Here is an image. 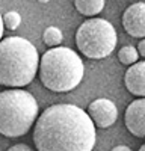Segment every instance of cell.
I'll return each instance as SVG.
<instances>
[{
  "label": "cell",
  "mask_w": 145,
  "mask_h": 151,
  "mask_svg": "<svg viewBox=\"0 0 145 151\" xmlns=\"http://www.w3.org/2000/svg\"><path fill=\"white\" fill-rule=\"evenodd\" d=\"M33 144L36 151H92L95 125L76 104H53L36 118Z\"/></svg>",
  "instance_id": "cell-1"
},
{
  "label": "cell",
  "mask_w": 145,
  "mask_h": 151,
  "mask_svg": "<svg viewBox=\"0 0 145 151\" xmlns=\"http://www.w3.org/2000/svg\"><path fill=\"white\" fill-rule=\"evenodd\" d=\"M116 30L104 18H89L80 24L76 32V44L89 59H103L116 47Z\"/></svg>",
  "instance_id": "cell-5"
},
{
  "label": "cell",
  "mask_w": 145,
  "mask_h": 151,
  "mask_svg": "<svg viewBox=\"0 0 145 151\" xmlns=\"http://www.w3.org/2000/svg\"><path fill=\"white\" fill-rule=\"evenodd\" d=\"M42 38H44L45 45H48L50 48H55V47H59V44L62 42L64 35H62V32H60L56 26H50V27H47L44 30Z\"/></svg>",
  "instance_id": "cell-11"
},
{
  "label": "cell",
  "mask_w": 145,
  "mask_h": 151,
  "mask_svg": "<svg viewBox=\"0 0 145 151\" xmlns=\"http://www.w3.org/2000/svg\"><path fill=\"white\" fill-rule=\"evenodd\" d=\"M39 107L35 97L24 89L0 92V134L6 137L24 136L35 124Z\"/></svg>",
  "instance_id": "cell-4"
},
{
  "label": "cell",
  "mask_w": 145,
  "mask_h": 151,
  "mask_svg": "<svg viewBox=\"0 0 145 151\" xmlns=\"http://www.w3.org/2000/svg\"><path fill=\"white\" fill-rule=\"evenodd\" d=\"M39 65L35 45L21 36H9L0 41V85L21 88L29 85Z\"/></svg>",
  "instance_id": "cell-2"
},
{
  "label": "cell",
  "mask_w": 145,
  "mask_h": 151,
  "mask_svg": "<svg viewBox=\"0 0 145 151\" xmlns=\"http://www.w3.org/2000/svg\"><path fill=\"white\" fill-rule=\"evenodd\" d=\"M139 151H145V144H144V145H142V147L139 148Z\"/></svg>",
  "instance_id": "cell-18"
},
{
  "label": "cell",
  "mask_w": 145,
  "mask_h": 151,
  "mask_svg": "<svg viewBox=\"0 0 145 151\" xmlns=\"http://www.w3.org/2000/svg\"><path fill=\"white\" fill-rule=\"evenodd\" d=\"M127 130L136 137H145V98L131 101L124 113Z\"/></svg>",
  "instance_id": "cell-8"
},
{
  "label": "cell",
  "mask_w": 145,
  "mask_h": 151,
  "mask_svg": "<svg viewBox=\"0 0 145 151\" xmlns=\"http://www.w3.org/2000/svg\"><path fill=\"white\" fill-rule=\"evenodd\" d=\"M111 151H131V148H128V147H126V145H118V147L112 148Z\"/></svg>",
  "instance_id": "cell-16"
},
{
  "label": "cell",
  "mask_w": 145,
  "mask_h": 151,
  "mask_svg": "<svg viewBox=\"0 0 145 151\" xmlns=\"http://www.w3.org/2000/svg\"><path fill=\"white\" fill-rule=\"evenodd\" d=\"M124 30L135 38H145V3H133L123 14Z\"/></svg>",
  "instance_id": "cell-7"
},
{
  "label": "cell",
  "mask_w": 145,
  "mask_h": 151,
  "mask_svg": "<svg viewBox=\"0 0 145 151\" xmlns=\"http://www.w3.org/2000/svg\"><path fill=\"white\" fill-rule=\"evenodd\" d=\"M3 27H8L9 30H15L21 24V15L17 11H8L5 15H2Z\"/></svg>",
  "instance_id": "cell-13"
},
{
  "label": "cell",
  "mask_w": 145,
  "mask_h": 151,
  "mask_svg": "<svg viewBox=\"0 0 145 151\" xmlns=\"http://www.w3.org/2000/svg\"><path fill=\"white\" fill-rule=\"evenodd\" d=\"M118 59H119L121 64H124V65H133V64H136L138 59H139L138 50L135 47H131V45H126V47H123L118 52Z\"/></svg>",
  "instance_id": "cell-12"
},
{
  "label": "cell",
  "mask_w": 145,
  "mask_h": 151,
  "mask_svg": "<svg viewBox=\"0 0 145 151\" xmlns=\"http://www.w3.org/2000/svg\"><path fill=\"white\" fill-rule=\"evenodd\" d=\"M104 3L106 2H103V0H76L74 6L82 15L94 17V15L100 14V12L103 11Z\"/></svg>",
  "instance_id": "cell-10"
},
{
  "label": "cell",
  "mask_w": 145,
  "mask_h": 151,
  "mask_svg": "<svg viewBox=\"0 0 145 151\" xmlns=\"http://www.w3.org/2000/svg\"><path fill=\"white\" fill-rule=\"evenodd\" d=\"M38 73L47 89L53 92H70L82 82L85 65L74 50L59 45L47 50L41 56Z\"/></svg>",
  "instance_id": "cell-3"
},
{
  "label": "cell",
  "mask_w": 145,
  "mask_h": 151,
  "mask_svg": "<svg viewBox=\"0 0 145 151\" xmlns=\"http://www.w3.org/2000/svg\"><path fill=\"white\" fill-rule=\"evenodd\" d=\"M6 151H35V150L30 148L27 144H15V145L9 147Z\"/></svg>",
  "instance_id": "cell-14"
},
{
  "label": "cell",
  "mask_w": 145,
  "mask_h": 151,
  "mask_svg": "<svg viewBox=\"0 0 145 151\" xmlns=\"http://www.w3.org/2000/svg\"><path fill=\"white\" fill-rule=\"evenodd\" d=\"M88 116L94 122L97 127H111L112 124H115L118 118V109L115 103L109 98H97L88 106Z\"/></svg>",
  "instance_id": "cell-6"
},
{
  "label": "cell",
  "mask_w": 145,
  "mask_h": 151,
  "mask_svg": "<svg viewBox=\"0 0 145 151\" xmlns=\"http://www.w3.org/2000/svg\"><path fill=\"white\" fill-rule=\"evenodd\" d=\"M138 55H142L144 58H145V40H142L139 44H138Z\"/></svg>",
  "instance_id": "cell-15"
},
{
  "label": "cell",
  "mask_w": 145,
  "mask_h": 151,
  "mask_svg": "<svg viewBox=\"0 0 145 151\" xmlns=\"http://www.w3.org/2000/svg\"><path fill=\"white\" fill-rule=\"evenodd\" d=\"M3 30L5 27H3V21H2V14H0V41H2V36H3Z\"/></svg>",
  "instance_id": "cell-17"
},
{
  "label": "cell",
  "mask_w": 145,
  "mask_h": 151,
  "mask_svg": "<svg viewBox=\"0 0 145 151\" xmlns=\"http://www.w3.org/2000/svg\"><path fill=\"white\" fill-rule=\"evenodd\" d=\"M124 83L133 95L145 98V60L128 67L124 74Z\"/></svg>",
  "instance_id": "cell-9"
}]
</instances>
